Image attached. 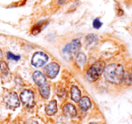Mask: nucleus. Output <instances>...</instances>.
<instances>
[{
    "label": "nucleus",
    "instance_id": "obj_1",
    "mask_svg": "<svg viewBox=\"0 0 132 124\" xmlns=\"http://www.w3.org/2000/svg\"><path fill=\"white\" fill-rule=\"evenodd\" d=\"M104 78L111 84L119 85L124 78V68L121 65L110 64L104 68L103 70Z\"/></svg>",
    "mask_w": 132,
    "mask_h": 124
},
{
    "label": "nucleus",
    "instance_id": "obj_2",
    "mask_svg": "<svg viewBox=\"0 0 132 124\" xmlns=\"http://www.w3.org/2000/svg\"><path fill=\"white\" fill-rule=\"evenodd\" d=\"M80 49H81V42H80V40H78V39L73 40L71 43L67 44L63 48V49L62 51V57L66 60L71 59V58H73V56L76 53H78Z\"/></svg>",
    "mask_w": 132,
    "mask_h": 124
},
{
    "label": "nucleus",
    "instance_id": "obj_3",
    "mask_svg": "<svg viewBox=\"0 0 132 124\" xmlns=\"http://www.w3.org/2000/svg\"><path fill=\"white\" fill-rule=\"evenodd\" d=\"M104 70V63L102 61H97L94 63L87 71V78L90 82H94L100 77Z\"/></svg>",
    "mask_w": 132,
    "mask_h": 124
},
{
    "label": "nucleus",
    "instance_id": "obj_4",
    "mask_svg": "<svg viewBox=\"0 0 132 124\" xmlns=\"http://www.w3.org/2000/svg\"><path fill=\"white\" fill-rule=\"evenodd\" d=\"M21 102L24 106L28 108H32L35 105V95L30 90H24L20 95Z\"/></svg>",
    "mask_w": 132,
    "mask_h": 124
},
{
    "label": "nucleus",
    "instance_id": "obj_5",
    "mask_svg": "<svg viewBox=\"0 0 132 124\" xmlns=\"http://www.w3.org/2000/svg\"><path fill=\"white\" fill-rule=\"evenodd\" d=\"M48 61V56L44 52H35L32 58V64L35 68H41Z\"/></svg>",
    "mask_w": 132,
    "mask_h": 124
},
{
    "label": "nucleus",
    "instance_id": "obj_6",
    "mask_svg": "<svg viewBox=\"0 0 132 124\" xmlns=\"http://www.w3.org/2000/svg\"><path fill=\"white\" fill-rule=\"evenodd\" d=\"M4 102L9 109H15L20 105L19 98L15 93H10L6 95L4 98Z\"/></svg>",
    "mask_w": 132,
    "mask_h": 124
},
{
    "label": "nucleus",
    "instance_id": "obj_7",
    "mask_svg": "<svg viewBox=\"0 0 132 124\" xmlns=\"http://www.w3.org/2000/svg\"><path fill=\"white\" fill-rule=\"evenodd\" d=\"M44 70H45V73H46V75H47V77L53 79L58 75L59 70H60V66H59L57 63H55V62H53V63L48 64L47 66L45 67Z\"/></svg>",
    "mask_w": 132,
    "mask_h": 124
},
{
    "label": "nucleus",
    "instance_id": "obj_8",
    "mask_svg": "<svg viewBox=\"0 0 132 124\" xmlns=\"http://www.w3.org/2000/svg\"><path fill=\"white\" fill-rule=\"evenodd\" d=\"M62 112L66 117H69V118H74L77 114L76 108L72 104H66L62 108Z\"/></svg>",
    "mask_w": 132,
    "mask_h": 124
},
{
    "label": "nucleus",
    "instance_id": "obj_9",
    "mask_svg": "<svg viewBox=\"0 0 132 124\" xmlns=\"http://www.w3.org/2000/svg\"><path fill=\"white\" fill-rule=\"evenodd\" d=\"M33 79L35 81V83L38 86H41L43 85L46 84V77L42 72L40 71H35L33 74Z\"/></svg>",
    "mask_w": 132,
    "mask_h": 124
},
{
    "label": "nucleus",
    "instance_id": "obj_10",
    "mask_svg": "<svg viewBox=\"0 0 132 124\" xmlns=\"http://www.w3.org/2000/svg\"><path fill=\"white\" fill-rule=\"evenodd\" d=\"M79 105L81 111H88L90 108V106H92V102H90L89 97L83 96L82 98H81V100L79 101Z\"/></svg>",
    "mask_w": 132,
    "mask_h": 124
},
{
    "label": "nucleus",
    "instance_id": "obj_11",
    "mask_svg": "<svg viewBox=\"0 0 132 124\" xmlns=\"http://www.w3.org/2000/svg\"><path fill=\"white\" fill-rule=\"evenodd\" d=\"M56 111H57V102L56 101L53 100L47 104V106L45 108V112L47 115L52 116V115L55 114Z\"/></svg>",
    "mask_w": 132,
    "mask_h": 124
},
{
    "label": "nucleus",
    "instance_id": "obj_12",
    "mask_svg": "<svg viewBox=\"0 0 132 124\" xmlns=\"http://www.w3.org/2000/svg\"><path fill=\"white\" fill-rule=\"evenodd\" d=\"M71 97H72V100L74 101V102H79L81 100V91L77 86H72V88H71Z\"/></svg>",
    "mask_w": 132,
    "mask_h": 124
},
{
    "label": "nucleus",
    "instance_id": "obj_13",
    "mask_svg": "<svg viewBox=\"0 0 132 124\" xmlns=\"http://www.w3.org/2000/svg\"><path fill=\"white\" fill-rule=\"evenodd\" d=\"M39 92H40L41 96L44 99H48L50 96V87L48 86V84L43 85V86H39Z\"/></svg>",
    "mask_w": 132,
    "mask_h": 124
},
{
    "label": "nucleus",
    "instance_id": "obj_14",
    "mask_svg": "<svg viewBox=\"0 0 132 124\" xmlns=\"http://www.w3.org/2000/svg\"><path fill=\"white\" fill-rule=\"evenodd\" d=\"M75 61H76V64H77L80 68L83 67L85 63H86V56H85V54H83V53H81V52L78 53L75 58Z\"/></svg>",
    "mask_w": 132,
    "mask_h": 124
},
{
    "label": "nucleus",
    "instance_id": "obj_15",
    "mask_svg": "<svg viewBox=\"0 0 132 124\" xmlns=\"http://www.w3.org/2000/svg\"><path fill=\"white\" fill-rule=\"evenodd\" d=\"M98 42V38L96 35L94 34H89L86 38V44L87 46H93L95 44H97Z\"/></svg>",
    "mask_w": 132,
    "mask_h": 124
},
{
    "label": "nucleus",
    "instance_id": "obj_16",
    "mask_svg": "<svg viewBox=\"0 0 132 124\" xmlns=\"http://www.w3.org/2000/svg\"><path fill=\"white\" fill-rule=\"evenodd\" d=\"M46 24H47V23H46V24H45V23H44V24H43V23L37 24L36 25H35V27L33 28V30H32V33H33V34H35V35L37 34V33H39L43 29H44V27L46 25Z\"/></svg>",
    "mask_w": 132,
    "mask_h": 124
},
{
    "label": "nucleus",
    "instance_id": "obj_17",
    "mask_svg": "<svg viewBox=\"0 0 132 124\" xmlns=\"http://www.w3.org/2000/svg\"><path fill=\"white\" fill-rule=\"evenodd\" d=\"M0 70L4 76H7L9 74V68L5 61H0Z\"/></svg>",
    "mask_w": 132,
    "mask_h": 124
},
{
    "label": "nucleus",
    "instance_id": "obj_18",
    "mask_svg": "<svg viewBox=\"0 0 132 124\" xmlns=\"http://www.w3.org/2000/svg\"><path fill=\"white\" fill-rule=\"evenodd\" d=\"M101 26H102V23L100 21V19H95L93 21V27L95 29H100Z\"/></svg>",
    "mask_w": 132,
    "mask_h": 124
},
{
    "label": "nucleus",
    "instance_id": "obj_19",
    "mask_svg": "<svg viewBox=\"0 0 132 124\" xmlns=\"http://www.w3.org/2000/svg\"><path fill=\"white\" fill-rule=\"evenodd\" d=\"M7 57L9 59H13V60H19V58H20V56H15V55L12 54L11 52L7 53Z\"/></svg>",
    "mask_w": 132,
    "mask_h": 124
},
{
    "label": "nucleus",
    "instance_id": "obj_20",
    "mask_svg": "<svg viewBox=\"0 0 132 124\" xmlns=\"http://www.w3.org/2000/svg\"><path fill=\"white\" fill-rule=\"evenodd\" d=\"M65 1H66V0H58V4L59 5H63Z\"/></svg>",
    "mask_w": 132,
    "mask_h": 124
},
{
    "label": "nucleus",
    "instance_id": "obj_21",
    "mask_svg": "<svg viewBox=\"0 0 132 124\" xmlns=\"http://www.w3.org/2000/svg\"><path fill=\"white\" fill-rule=\"evenodd\" d=\"M26 124H38L36 121H30L29 123H26Z\"/></svg>",
    "mask_w": 132,
    "mask_h": 124
},
{
    "label": "nucleus",
    "instance_id": "obj_22",
    "mask_svg": "<svg viewBox=\"0 0 132 124\" xmlns=\"http://www.w3.org/2000/svg\"><path fill=\"white\" fill-rule=\"evenodd\" d=\"M2 57H3V53H2V50L0 49V58H2Z\"/></svg>",
    "mask_w": 132,
    "mask_h": 124
},
{
    "label": "nucleus",
    "instance_id": "obj_23",
    "mask_svg": "<svg viewBox=\"0 0 132 124\" xmlns=\"http://www.w3.org/2000/svg\"><path fill=\"white\" fill-rule=\"evenodd\" d=\"M90 124H97V123H94V122H92V123H90Z\"/></svg>",
    "mask_w": 132,
    "mask_h": 124
},
{
    "label": "nucleus",
    "instance_id": "obj_24",
    "mask_svg": "<svg viewBox=\"0 0 132 124\" xmlns=\"http://www.w3.org/2000/svg\"><path fill=\"white\" fill-rule=\"evenodd\" d=\"M130 74H131V75H132V72H131V73H130Z\"/></svg>",
    "mask_w": 132,
    "mask_h": 124
}]
</instances>
